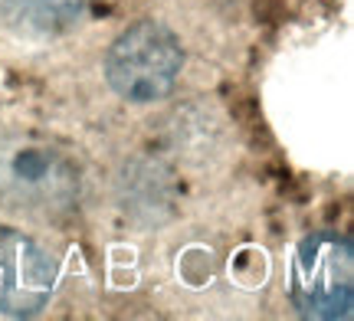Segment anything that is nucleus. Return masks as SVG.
<instances>
[{"mask_svg": "<svg viewBox=\"0 0 354 321\" xmlns=\"http://www.w3.org/2000/svg\"><path fill=\"white\" fill-rule=\"evenodd\" d=\"M289 295L302 318L348 321L354 311V246L348 233L305 236L289 272Z\"/></svg>", "mask_w": 354, "mask_h": 321, "instance_id": "nucleus-1", "label": "nucleus"}, {"mask_svg": "<svg viewBox=\"0 0 354 321\" xmlns=\"http://www.w3.org/2000/svg\"><path fill=\"white\" fill-rule=\"evenodd\" d=\"M184 69L180 39L158 20H138L105 52V79L125 102H161Z\"/></svg>", "mask_w": 354, "mask_h": 321, "instance_id": "nucleus-2", "label": "nucleus"}, {"mask_svg": "<svg viewBox=\"0 0 354 321\" xmlns=\"http://www.w3.org/2000/svg\"><path fill=\"white\" fill-rule=\"evenodd\" d=\"M56 289V262L43 246L20 230L0 226V315H39Z\"/></svg>", "mask_w": 354, "mask_h": 321, "instance_id": "nucleus-3", "label": "nucleus"}, {"mask_svg": "<svg viewBox=\"0 0 354 321\" xmlns=\"http://www.w3.org/2000/svg\"><path fill=\"white\" fill-rule=\"evenodd\" d=\"M88 0H0V20L24 39H53L82 20Z\"/></svg>", "mask_w": 354, "mask_h": 321, "instance_id": "nucleus-4", "label": "nucleus"}]
</instances>
